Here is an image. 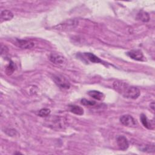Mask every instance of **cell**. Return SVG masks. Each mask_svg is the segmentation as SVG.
Returning a JSON list of instances; mask_svg holds the SVG:
<instances>
[{
    "label": "cell",
    "instance_id": "15",
    "mask_svg": "<svg viewBox=\"0 0 155 155\" xmlns=\"http://www.w3.org/2000/svg\"><path fill=\"white\" fill-rule=\"evenodd\" d=\"M15 70V65L12 61H11L9 63V64L7 66L6 69H5V71H6V73L8 75H10L13 73Z\"/></svg>",
    "mask_w": 155,
    "mask_h": 155
},
{
    "label": "cell",
    "instance_id": "17",
    "mask_svg": "<svg viewBox=\"0 0 155 155\" xmlns=\"http://www.w3.org/2000/svg\"><path fill=\"white\" fill-rule=\"evenodd\" d=\"M81 104L85 106H93L96 104V102L93 101H90L86 99H82L81 101Z\"/></svg>",
    "mask_w": 155,
    "mask_h": 155
},
{
    "label": "cell",
    "instance_id": "18",
    "mask_svg": "<svg viewBox=\"0 0 155 155\" xmlns=\"http://www.w3.org/2000/svg\"><path fill=\"white\" fill-rule=\"evenodd\" d=\"M150 108L153 110V111H154V102H153L151 104H150Z\"/></svg>",
    "mask_w": 155,
    "mask_h": 155
},
{
    "label": "cell",
    "instance_id": "16",
    "mask_svg": "<svg viewBox=\"0 0 155 155\" xmlns=\"http://www.w3.org/2000/svg\"><path fill=\"white\" fill-rule=\"evenodd\" d=\"M50 110L48 108H42L39 111L38 115L41 117H47L50 114Z\"/></svg>",
    "mask_w": 155,
    "mask_h": 155
},
{
    "label": "cell",
    "instance_id": "10",
    "mask_svg": "<svg viewBox=\"0 0 155 155\" xmlns=\"http://www.w3.org/2000/svg\"><path fill=\"white\" fill-rule=\"evenodd\" d=\"M140 119L141 120V122L142 124V125L147 128L148 129H153V124L152 123L151 121H150V120L148 119V118L147 117V116L144 114H142L140 115Z\"/></svg>",
    "mask_w": 155,
    "mask_h": 155
},
{
    "label": "cell",
    "instance_id": "1",
    "mask_svg": "<svg viewBox=\"0 0 155 155\" xmlns=\"http://www.w3.org/2000/svg\"><path fill=\"white\" fill-rule=\"evenodd\" d=\"M113 88L119 93L125 97L135 99L140 95V90L136 87L130 86L128 84L120 81H116L113 83Z\"/></svg>",
    "mask_w": 155,
    "mask_h": 155
},
{
    "label": "cell",
    "instance_id": "4",
    "mask_svg": "<svg viewBox=\"0 0 155 155\" xmlns=\"http://www.w3.org/2000/svg\"><path fill=\"white\" fill-rule=\"evenodd\" d=\"M120 122L125 126L130 127H135L137 126V123L136 120L130 115L125 114L121 116L120 118Z\"/></svg>",
    "mask_w": 155,
    "mask_h": 155
},
{
    "label": "cell",
    "instance_id": "6",
    "mask_svg": "<svg viewBox=\"0 0 155 155\" xmlns=\"http://www.w3.org/2000/svg\"><path fill=\"white\" fill-rule=\"evenodd\" d=\"M127 54L131 59L136 61H142L143 59V54L139 50H132L128 51Z\"/></svg>",
    "mask_w": 155,
    "mask_h": 155
},
{
    "label": "cell",
    "instance_id": "9",
    "mask_svg": "<svg viewBox=\"0 0 155 155\" xmlns=\"http://www.w3.org/2000/svg\"><path fill=\"white\" fill-rule=\"evenodd\" d=\"M88 94L93 99L98 101H102L104 98V94L102 92L97 90L89 91L88 92Z\"/></svg>",
    "mask_w": 155,
    "mask_h": 155
},
{
    "label": "cell",
    "instance_id": "5",
    "mask_svg": "<svg viewBox=\"0 0 155 155\" xmlns=\"http://www.w3.org/2000/svg\"><path fill=\"white\" fill-rule=\"evenodd\" d=\"M15 44L17 46H18L19 47H21L22 48H25V49L31 48L35 45V44L33 42H31V41L18 39H16Z\"/></svg>",
    "mask_w": 155,
    "mask_h": 155
},
{
    "label": "cell",
    "instance_id": "12",
    "mask_svg": "<svg viewBox=\"0 0 155 155\" xmlns=\"http://www.w3.org/2000/svg\"><path fill=\"white\" fill-rule=\"evenodd\" d=\"M70 111L77 115L81 116L84 114V109L78 105H70Z\"/></svg>",
    "mask_w": 155,
    "mask_h": 155
},
{
    "label": "cell",
    "instance_id": "2",
    "mask_svg": "<svg viewBox=\"0 0 155 155\" xmlns=\"http://www.w3.org/2000/svg\"><path fill=\"white\" fill-rule=\"evenodd\" d=\"M78 21L76 19H70L68 21H65L62 24H59L58 25L55 26V28L57 30H68L74 28L77 26Z\"/></svg>",
    "mask_w": 155,
    "mask_h": 155
},
{
    "label": "cell",
    "instance_id": "13",
    "mask_svg": "<svg viewBox=\"0 0 155 155\" xmlns=\"http://www.w3.org/2000/svg\"><path fill=\"white\" fill-rule=\"evenodd\" d=\"M137 19L142 22H148L150 20V16L148 13L144 11H140L137 15Z\"/></svg>",
    "mask_w": 155,
    "mask_h": 155
},
{
    "label": "cell",
    "instance_id": "8",
    "mask_svg": "<svg viewBox=\"0 0 155 155\" xmlns=\"http://www.w3.org/2000/svg\"><path fill=\"white\" fill-rule=\"evenodd\" d=\"M50 60L55 64H62L64 62V57L56 53H51L50 55Z\"/></svg>",
    "mask_w": 155,
    "mask_h": 155
},
{
    "label": "cell",
    "instance_id": "11",
    "mask_svg": "<svg viewBox=\"0 0 155 155\" xmlns=\"http://www.w3.org/2000/svg\"><path fill=\"white\" fill-rule=\"evenodd\" d=\"M13 18V14L12 12L5 10H2L1 13V19L2 21H10Z\"/></svg>",
    "mask_w": 155,
    "mask_h": 155
},
{
    "label": "cell",
    "instance_id": "7",
    "mask_svg": "<svg viewBox=\"0 0 155 155\" xmlns=\"http://www.w3.org/2000/svg\"><path fill=\"white\" fill-rule=\"evenodd\" d=\"M117 143L119 148L123 151L126 150L129 146L128 141L127 139L124 136H119L117 138Z\"/></svg>",
    "mask_w": 155,
    "mask_h": 155
},
{
    "label": "cell",
    "instance_id": "14",
    "mask_svg": "<svg viewBox=\"0 0 155 155\" xmlns=\"http://www.w3.org/2000/svg\"><path fill=\"white\" fill-rule=\"evenodd\" d=\"M84 55L86 56L87 59H88L91 62H93V63L102 62V61L98 57H97L96 55H94L93 53H85Z\"/></svg>",
    "mask_w": 155,
    "mask_h": 155
},
{
    "label": "cell",
    "instance_id": "3",
    "mask_svg": "<svg viewBox=\"0 0 155 155\" xmlns=\"http://www.w3.org/2000/svg\"><path fill=\"white\" fill-rule=\"evenodd\" d=\"M53 80L55 84L61 88L68 89L70 87V85L68 81L62 76L54 75L53 76Z\"/></svg>",
    "mask_w": 155,
    "mask_h": 155
}]
</instances>
